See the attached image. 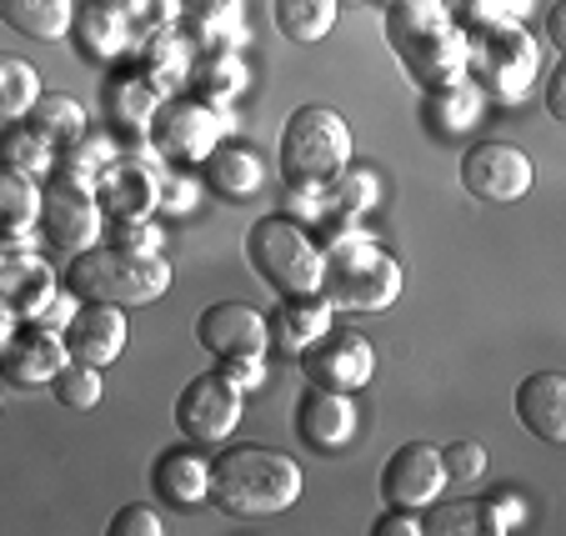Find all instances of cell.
<instances>
[{
	"label": "cell",
	"mask_w": 566,
	"mask_h": 536,
	"mask_svg": "<svg viewBox=\"0 0 566 536\" xmlns=\"http://www.w3.org/2000/svg\"><path fill=\"white\" fill-rule=\"evenodd\" d=\"M386 45L421 91L467 81V35L441 11V0H396V6H386Z\"/></svg>",
	"instance_id": "obj_1"
},
{
	"label": "cell",
	"mask_w": 566,
	"mask_h": 536,
	"mask_svg": "<svg viewBox=\"0 0 566 536\" xmlns=\"http://www.w3.org/2000/svg\"><path fill=\"white\" fill-rule=\"evenodd\" d=\"M321 296L332 312H386L401 296V261L376 246V237L342 225L321 241Z\"/></svg>",
	"instance_id": "obj_2"
},
{
	"label": "cell",
	"mask_w": 566,
	"mask_h": 536,
	"mask_svg": "<svg viewBox=\"0 0 566 536\" xmlns=\"http://www.w3.org/2000/svg\"><path fill=\"white\" fill-rule=\"evenodd\" d=\"M301 496V466L271 446H226L211 462V502L231 516H276Z\"/></svg>",
	"instance_id": "obj_3"
},
{
	"label": "cell",
	"mask_w": 566,
	"mask_h": 536,
	"mask_svg": "<svg viewBox=\"0 0 566 536\" xmlns=\"http://www.w3.org/2000/svg\"><path fill=\"white\" fill-rule=\"evenodd\" d=\"M65 286L75 301H106V306H146V301L166 296L171 286V266L166 256H140V251L120 246H91L75 251Z\"/></svg>",
	"instance_id": "obj_4"
},
{
	"label": "cell",
	"mask_w": 566,
	"mask_h": 536,
	"mask_svg": "<svg viewBox=\"0 0 566 536\" xmlns=\"http://www.w3.org/2000/svg\"><path fill=\"white\" fill-rule=\"evenodd\" d=\"M467 75H476V91L492 101H522L536 86L542 51L522 21H481L467 25Z\"/></svg>",
	"instance_id": "obj_5"
},
{
	"label": "cell",
	"mask_w": 566,
	"mask_h": 536,
	"mask_svg": "<svg viewBox=\"0 0 566 536\" xmlns=\"http://www.w3.org/2000/svg\"><path fill=\"white\" fill-rule=\"evenodd\" d=\"M247 261L276 296H311L321 291V241L286 211L261 216L247 231Z\"/></svg>",
	"instance_id": "obj_6"
},
{
	"label": "cell",
	"mask_w": 566,
	"mask_h": 536,
	"mask_svg": "<svg viewBox=\"0 0 566 536\" xmlns=\"http://www.w3.org/2000/svg\"><path fill=\"white\" fill-rule=\"evenodd\" d=\"M352 161V126L332 106H301L291 111L281 130V176L296 186H326Z\"/></svg>",
	"instance_id": "obj_7"
},
{
	"label": "cell",
	"mask_w": 566,
	"mask_h": 536,
	"mask_svg": "<svg viewBox=\"0 0 566 536\" xmlns=\"http://www.w3.org/2000/svg\"><path fill=\"white\" fill-rule=\"evenodd\" d=\"M226 136H231V111L211 106L201 96L160 101L146 130V140L160 150V161H181V166H201Z\"/></svg>",
	"instance_id": "obj_8"
},
{
	"label": "cell",
	"mask_w": 566,
	"mask_h": 536,
	"mask_svg": "<svg viewBox=\"0 0 566 536\" xmlns=\"http://www.w3.org/2000/svg\"><path fill=\"white\" fill-rule=\"evenodd\" d=\"M160 176H166L160 150L150 146L146 136H130L126 150H120L116 161L91 181V191H96V201H101V211L106 216H156Z\"/></svg>",
	"instance_id": "obj_9"
},
{
	"label": "cell",
	"mask_w": 566,
	"mask_h": 536,
	"mask_svg": "<svg viewBox=\"0 0 566 536\" xmlns=\"http://www.w3.org/2000/svg\"><path fill=\"white\" fill-rule=\"evenodd\" d=\"M41 231L51 246L61 251H91L101 241V231H106V211H101L96 191H91V181H75V176H61L55 171L51 181H45L41 191Z\"/></svg>",
	"instance_id": "obj_10"
},
{
	"label": "cell",
	"mask_w": 566,
	"mask_h": 536,
	"mask_svg": "<svg viewBox=\"0 0 566 536\" xmlns=\"http://www.w3.org/2000/svg\"><path fill=\"white\" fill-rule=\"evenodd\" d=\"M247 391L235 387L226 371H201L186 381V391L176 397V427L186 441H226L241 421Z\"/></svg>",
	"instance_id": "obj_11"
},
{
	"label": "cell",
	"mask_w": 566,
	"mask_h": 536,
	"mask_svg": "<svg viewBox=\"0 0 566 536\" xmlns=\"http://www.w3.org/2000/svg\"><path fill=\"white\" fill-rule=\"evenodd\" d=\"M296 361H301V376H306L311 387L361 391L376 371V346L366 341L361 332H352V326H332V332L316 336Z\"/></svg>",
	"instance_id": "obj_12"
},
{
	"label": "cell",
	"mask_w": 566,
	"mask_h": 536,
	"mask_svg": "<svg viewBox=\"0 0 566 536\" xmlns=\"http://www.w3.org/2000/svg\"><path fill=\"white\" fill-rule=\"evenodd\" d=\"M536 181V166L526 150L506 146V140H481L461 156V186H467L476 201H522Z\"/></svg>",
	"instance_id": "obj_13"
},
{
	"label": "cell",
	"mask_w": 566,
	"mask_h": 536,
	"mask_svg": "<svg viewBox=\"0 0 566 536\" xmlns=\"http://www.w3.org/2000/svg\"><path fill=\"white\" fill-rule=\"evenodd\" d=\"M196 341L216 356V361H261V351L271 346L266 316L247 301H216L206 306L201 322H196Z\"/></svg>",
	"instance_id": "obj_14"
},
{
	"label": "cell",
	"mask_w": 566,
	"mask_h": 536,
	"mask_svg": "<svg viewBox=\"0 0 566 536\" xmlns=\"http://www.w3.org/2000/svg\"><path fill=\"white\" fill-rule=\"evenodd\" d=\"M447 486V472H441V451L431 441H407L396 446L381 466V502L386 506H407V512H421L431 506Z\"/></svg>",
	"instance_id": "obj_15"
},
{
	"label": "cell",
	"mask_w": 566,
	"mask_h": 536,
	"mask_svg": "<svg viewBox=\"0 0 566 536\" xmlns=\"http://www.w3.org/2000/svg\"><path fill=\"white\" fill-rule=\"evenodd\" d=\"M65 361H71V351H65L61 332H51L41 322H25L21 332H11L6 346H0V376L11 387H45V381H55V371Z\"/></svg>",
	"instance_id": "obj_16"
},
{
	"label": "cell",
	"mask_w": 566,
	"mask_h": 536,
	"mask_svg": "<svg viewBox=\"0 0 566 536\" xmlns=\"http://www.w3.org/2000/svg\"><path fill=\"white\" fill-rule=\"evenodd\" d=\"M61 341L71 361L106 366L126 351V306H106V301H86L71 322L61 326Z\"/></svg>",
	"instance_id": "obj_17"
},
{
	"label": "cell",
	"mask_w": 566,
	"mask_h": 536,
	"mask_svg": "<svg viewBox=\"0 0 566 536\" xmlns=\"http://www.w3.org/2000/svg\"><path fill=\"white\" fill-rule=\"evenodd\" d=\"M296 437L311 451H342L356 437V401L352 391L306 387L296 401Z\"/></svg>",
	"instance_id": "obj_18"
},
{
	"label": "cell",
	"mask_w": 566,
	"mask_h": 536,
	"mask_svg": "<svg viewBox=\"0 0 566 536\" xmlns=\"http://www.w3.org/2000/svg\"><path fill=\"white\" fill-rule=\"evenodd\" d=\"M181 25L196 51H241L251 41L247 0H181Z\"/></svg>",
	"instance_id": "obj_19"
},
{
	"label": "cell",
	"mask_w": 566,
	"mask_h": 536,
	"mask_svg": "<svg viewBox=\"0 0 566 536\" xmlns=\"http://www.w3.org/2000/svg\"><path fill=\"white\" fill-rule=\"evenodd\" d=\"M191 65H196V45H191V35H186L181 25H160V31L140 35L136 71L156 86L160 101L171 96V91L191 86Z\"/></svg>",
	"instance_id": "obj_20"
},
{
	"label": "cell",
	"mask_w": 566,
	"mask_h": 536,
	"mask_svg": "<svg viewBox=\"0 0 566 536\" xmlns=\"http://www.w3.org/2000/svg\"><path fill=\"white\" fill-rule=\"evenodd\" d=\"M71 31L81 41V55H91V61H120L140 41L120 0H86V6H75Z\"/></svg>",
	"instance_id": "obj_21"
},
{
	"label": "cell",
	"mask_w": 566,
	"mask_h": 536,
	"mask_svg": "<svg viewBox=\"0 0 566 536\" xmlns=\"http://www.w3.org/2000/svg\"><path fill=\"white\" fill-rule=\"evenodd\" d=\"M516 417L546 446L566 441V376L562 371H536L516 387Z\"/></svg>",
	"instance_id": "obj_22"
},
{
	"label": "cell",
	"mask_w": 566,
	"mask_h": 536,
	"mask_svg": "<svg viewBox=\"0 0 566 536\" xmlns=\"http://www.w3.org/2000/svg\"><path fill=\"white\" fill-rule=\"evenodd\" d=\"M266 332H271V346L286 356H301L316 336L332 332V301L311 291V296H281V306L266 316Z\"/></svg>",
	"instance_id": "obj_23"
},
{
	"label": "cell",
	"mask_w": 566,
	"mask_h": 536,
	"mask_svg": "<svg viewBox=\"0 0 566 536\" xmlns=\"http://www.w3.org/2000/svg\"><path fill=\"white\" fill-rule=\"evenodd\" d=\"M206 171V191L221 196V201H247L266 186V161H261L256 146H235V140H221L201 161Z\"/></svg>",
	"instance_id": "obj_24"
},
{
	"label": "cell",
	"mask_w": 566,
	"mask_h": 536,
	"mask_svg": "<svg viewBox=\"0 0 566 536\" xmlns=\"http://www.w3.org/2000/svg\"><path fill=\"white\" fill-rule=\"evenodd\" d=\"M150 486L171 506H201L211 496V462L191 446H171L160 451L156 466H150Z\"/></svg>",
	"instance_id": "obj_25"
},
{
	"label": "cell",
	"mask_w": 566,
	"mask_h": 536,
	"mask_svg": "<svg viewBox=\"0 0 566 536\" xmlns=\"http://www.w3.org/2000/svg\"><path fill=\"white\" fill-rule=\"evenodd\" d=\"M481 106H486V96L476 91V81H457V86L427 91L421 120H427L431 136H461V130H471L481 120Z\"/></svg>",
	"instance_id": "obj_26"
},
{
	"label": "cell",
	"mask_w": 566,
	"mask_h": 536,
	"mask_svg": "<svg viewBox=\"0 0 566 536\" xmlns=\"http://www.w3.org/2000/svg\"><path fill=\"white\" fill-rule=\"evenodd\" d=\"M156 106H160V96H156V86H150L140 71L106 81V116L116 120L126 136H146V130H150V116H156Z\"/></svg>",
	"instance_id": "obj_27"
},
{
	"label": "cell",
	"mask_w": 566,
	"mask_h": 536,
	"mask_svg": "<svg viewBox=\"0 0 566 536\" xmlns=\"http://www.w3.org/2000/svg\"><path fill=\"white\" fill-rule=\"evenodd\" d=\"M0 21L25 41H61L75 21V0H0Z\"/></svg>",
	"instance_id": "obj_28"
},
{
	"label": "cell",
	"mask_w": 566,
	"mask_h": 536,
	"mask_svg": "<svg viewBox=\"0 0 566 536\" xmlns=\"http://www.w3.org/2000/svg\"><path fill=\"white\" fill-rule=\"evenodd\" d=\"M247 81H251V71H247V61H241V51H201V61L191 65L196 96L221 106V111L247 91Z\"/></svg>",
	"instance_id": "obj_29"
},
{
	"label": "cell",
	"mask_w": 566,
	"mask_h": 536,
	"mask_svg": "<svg viewBox=\"0 0 566 536\" xmlns=\"http://www.w3.org/2000/svg\"><path fill=\"white\" fill-rule=\"evenodd\" d=\"M336 11H342V0H271V21H276V31L296 45L326 41L332 25H336Z\"/></svg>",
	"instance_id": "obj_30"
},
{
	"label": "cell",
	"mask_w": 566,
	"mask_h": 536,
	"mask_svg": "<svg viewBox=\"0 0 566 536\" xmlns=\"http://www.w3.org/2000/svg\"><path fill=\"white\" fill-rule=\"evenodd\" d=\"M0 166L15 171V176H31V181H51L55 146L35 126H11L6 136H0Z\"/></svg>",
	"instance_id": "obj_31"
},
{
	"label": "cell",
	"mask_w": 566,
	"mask_h": 536,
	"mask_svg": "<svg viewBox=\"0 0 566 536\" xmlns=\"http://www.w3.org/2000/svg\"><path fill=\"white\" fill-rule=\"evenodd\" d=\"M25 120H31V126L41 130V136L51 140L55 150L71 146L75 136H86V130H91V126H86V106H81L75 96H61V91H41Z\"/></svg>",
	"instance_id": "obj_32"
},
{
	"label": "cell",
	"mask_w": 566,
	"mask_h": 536,
	"mask_svg": "<svg viewBox=\"0 0 566 536\" xmlns=\"http://www.w3.org/2000/svg\"><path fill=\"white\" fill-rule=\"evenodd\" d=\"M326 201H332L336 225H356L381 201V181H376V171H352V166H342V171L326 181Z\"/></svg>",
	"instance_id": "obj_33"
},
{
	"label": "cell",
	"mask_w": 566,
	"mask_h": 536,
	"mask_svg": "<svg viewBox=\"0 0 566 536\" xmlns=\"http://www.w3.org/2000/svg\"><path fill=\"white\" fill-rule=\"evenodd\" d=\"M41 96V71L25 55L0 51V120H25Z\"/></svg>",
	"instance_id": "obj_34"
},
{
	"label": "cell",
	"mask_w": 566,
	"mask_h": 536,
	"mask_svg": "<svg viewBox=\"0 0 566 536\" xmlns=\"http://www.w3.org/2000/svg\"><path fill=\"white\" fill-rule=\"evenodd\" d=\"M41 216V191L31 176H15L0 166V237H25Z\"/></svg>",
	"instance_id": "obj_35"
},
{
	"label": "cell",
	"mask_w": 566,
	"mask_h": 536,
	"mask_svg": "<svg viewBox=\"0 0 566 536\" xmlns=\"http://www.w3.org/2000/svg\"><path fill=\"white\" fill-rule=\"evenodd\" d=\"M116 156H120V150L111 146L101 130H86V136H75L71 146L55 150V171H61V176H75V181H96V176L106 171ZM55 171H51V176H55Z\"/></svg>",
	"instance_id": "obj_36"
},
{
	"label": "cell",
	"mask_w": 566,
	"mask_h": 536,
	"mask_svg": "<svg viewBox=\"0 0 566 536\" xmlns=\"http://www.w3.org/2000/svg\"><path fill=\"white\" fill-rule=\"evenodd\" d=\"M55 401L65 411H91L101 401V366H86V361H65L51 381Z\"/></svg>",
	"instance_id": "obj_37"
},
{
	"label": "cell",
	"mask_w": 566,
	"mask_h": 536,
	"mask_svg": "<svg viewBox=\"0 0 566 536\" xmlns=\"http://www.w3.org/2000/svg\"><path fill=\"white\" fill-rule=\"evenodd\" d=\"M441 11L467 31L481 21H522V15H532V0H441Z\"/></svg>",
	"instance_id": "obj_38"
},
{
	"label": "cell",
	"mask_w": 566,
	"mask_h": 536,
	"mask_svg": "<svg viewBox=\"0 0 566 536\" xmlns=\"http://www.w3.org/2000/svg\"><path fill=\"white\" fill-rule=\"evenodd\" d=\"M441 451V472L457 486H481L486 482V446L481 441H447Z\"/></svg>",
	"instance_id": "obj_39"
},
{
	"label": "cell",
	"mask_w": 566,
	"mask_h": 536,
	"mask_svg": "<svg viewBox=\"0 0 566 536\" xmlns=\"http://www.w3.org/2000/svg\"><path fill=\"white\" fill-rule=\"evenodd\" d=\"M111 241L120 251H140V256H160L166 231L156 225V216H111Z\"/></svg>",
	"instance_id": "obj_40"
},
{
	"label": "cell",
	"mask_w": 566,
	"mask_h": 536,
	"mask_svg": "<svg viewBox=\"0 0 566 536\" xmlns=\"http://www.w3.org/2000/svg\"><path fill=\"white\" fill-rule=\"evenodd\" d=\"M522 522H526V506L516 492H492L486 502H476V532H486V536H506Z\"/></svg>",
	"instance_id": "obj_41"
},
{
	"label": "cell",
	"mask_w": 566,
	"mask_h": 536,
	"mask_svg": "<svg viewBox=\"0 0 566 536\" xmlns=\"http://www.w3.org/2000/svg\"><path fill=\"white\" fill-rule=\"evenodd\" d=\"M421 532L431 536H467L476 532V502H441L421 516Z\"/></svg>",
	"instance_id": "obj_42"
},
{
	"label": "cell",
	"mask_w": 566,
	"mask_h": 536,
	"mask_svg": "<svg viewBox=\"0 0 566 536\" xmlns=\"http://www.w3.org/2000/svg\"><path fill=\"white\" fill-rule=\"evenodd\" d=\"M120 6H126L136 35H150V31H160V25L181 21V0H120Z\"/></svg>",
	"instance_id": "obj_43"
},
{
	"label": "cell",
	"mask_w": 566,
	"mask_h": 536,
	"mask_svg": "<svg viewBox=\"0 0 566 536\" xmlns=\"http://www.w3.org/2000/svg\"><path fill=\"white\" fill-rule=\"evenodd\" d=\"M106 532H111V536H166V522H160L156 506L130 502V506H120V512L111 516Z\"/></svg>",
	"instance_id": "obj_44"
},
{
	"label": "cell",
	"mask_w": 566,
	"mask_h": 536,
	"mask_svg": "<svg viewBox=\"0 0 566 536\" xmlns=\"http://www.w3.org/2000/svg\"><path fill=\"white\" fill-rule=\"evenodd\" d=\"M196 191H201V186L191 181V176H176V171H166L160 176V206H166V211H191L196 206Z\"/></svg>",
	"instance_id": "obj_45"
},
{
	"label": "cell",
	"mask_w": 566,
	"mask_h": 536,
	"mask_svg": "<svg viewBox=\"0 0 566 536\" xmlns=\"http://www.w3.org/2000/svg\"><path fill=\"white\" fill-rule=\"evenodd\" d=\"M376 536H421V512H407V506H391L381 522L371 526Z\"/></svg>",
	"instance_id": "obj_46"
},
{
	"label": "cell",
	"mask_w": 566,
	"mask_h": 536,
	"mask_svg": "<svg viewBox=\"0 0 566 536\" xmlns=\"http://www.w3.org/2000/svg\"><path fill=\"white\" fill-rule=\"evenodd\" d=\"M546 111H552L556 120L566 116V65H552V71H546Z\"/></svg>",
	"instance_id": "obj_47"
},
{
	"label": "cell",
	"mask_w": 566,
	"mask_h": 536,
	"mask_svg": "<svg viewBox=\"0 0 566 536\" xmlns=\"http://www.w3.org/2000/svg\"><path fill=\"white\" fill-rule=\"evenodd\" d=\"M546 41H552L556 51H566V6H556V11L546 15Z\"/></svg>",
	"instance_id": "obj_48"
},
{
	"label": "cell",
	"mask_w": 566,
	"mask_h": 536,
	"mask_svg": "<svg viewBox=\"0 0 566 536\" xmlns=\"http://www.w3.org/2000/svg\"><path fill=\"white\" fill-rule=\"evenodd\" d=\"M11 332H15V316L0 306V346H6V336H11Z\"/></svg>",
	"instance_id": "obj_49"
},
{
	"label": "cell",
	"mask_w": 566,
	"mask_h": 536,
	"mask_svg": "<svg viewBox=\"0 0 566 536\" xmlns=\"http://www.w3.org/2000/svg\"><path fill=\"white\" fill-rule=\"evenodd\" d=\"M371 6H381V11H386V6H396V0H371Z\"/></svg>",
	"instance_id": "obj_50"
}]
</instances>
